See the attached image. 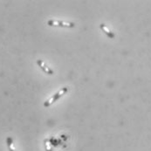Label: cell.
Instances as JSON below:
<instances>
[{"label": "cell", "instance_id": "6da1fadb", "mask_svg": "<svg viewBox=\"0 0 151 151\" xmlns=\"http://www.w3.org/2000/svg\"><path fill=\"white\" fill-rule=\"evenodd\" d=\"M67 92H68V87H67V86L63 87V88H62V89H60L58 93H56L53 96H52L50 99H48L46 101H45V102H44V107H45V108H48V107H50V106H51V105H52L55 101H57L60 97H62L64 94H65Z\"/></svg>", "mask_w": 151, "mask_h": 151}, {"label": "cell", "instance_id": "7a4b0ae2", "mask_svg": "<svg viewBox=\"0 0 151 151\" xmlns=\"http://www.w3.org/2000/svg\"><path fill=\"white\" fill-rule=\"evenodd\" d=\"M47 24L50 26H59V27H66V28H73L75 26L74 23H67L60 20H49L47 21Z\"/></svg>", "mask_w": 151, "mask_h": 151}, {"label": "cell", "instance_id": "3957f363", "mask_svg": "<svg viewBox=\"0 0 151 151\" xmlns=\"http://www.w3.org/2000/svg\"><path fill=\"white\" fill-rule=\"evenodd\" d=\"M37 64L41 68V70L43 71L44 73H47V74H49V75H52L54 73H53V71H52V69H51L49 66H47V65H45V63L44 62L43 60H37Z\"/></svg>", "mask_w": 151, "mask_h": 151}, {"label": "cell", "instance_id": "277c9868", "mask_svg": "<svg viewBox=\"0 0 151 151\" xmlns=\"http://www.w3.org/2000/svg\"><path fill=\"white\" fill-rule=\"evenodd\" d=\"M100 28H101V30L102 32H104V33L108 36V38H110V39H114L115 34H114L113 32H111L104 24H100Z\"/></svg>", "mask_w": 151, "mask_h": 151}, {"label": "cell", "instance_id": "5b68a950", "mask_svg": "<svg viewBox=\"0 0 151 151\" xmlns=\"http://www.w3.org/2000/svg\"><path fill=\"white\" fill-rule=\"evenodd\" d=\"M6 143H7V147H8L9 151H16L15 147H14V143H13V139H12L11 136L7 137V139H6Z\"/></svg>", "mask_w": 151, "mask_h": 151}]
</instances>
